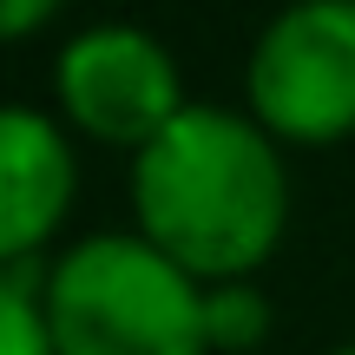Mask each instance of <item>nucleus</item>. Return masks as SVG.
I'll return each instance as SVG.
<instances>
[{
	"label": "nucleus",
	"mask_w": 355,
	"mask_h": 355,
	"mask_svg": "<svg viewBox=\"0 0 355 355\" xmlns=\"http://www.w3.org/2000/svg\"><path fill=\"white\" fill-rule=\"evenodd\" d=\"M132 230L178 270L250 283L290 230V171L250 112L191 99L145 152H132Z\"/></svg>",
	"instance_id": "f257e3e1"
},
{
	"label": "nucleus",
	"mask_w": 355,
	"mask_h": 355,
	"mask_svg": "<svg viewBox=\"0 0 355 355\" xmlns=\"http://www.w3.org/2000/svg\"><path fill=\"white\" fill-rule=\"evenodd\" d=\"M53 355H211L204 283L139 230H86L40 270Z\"/></svg>",
	"instance_id": "f03ea898"
},
{
	"label": "nucleus",
	"mask_w": 355,
	"mask_h": 355,
	"mask_svg": "<svg viewBox=\"0 0 355 355\" xmlns=\"http://www.w3.org/2000/svg\"><path fill=\"white\" fill-rule=\"evenodd\" d=\"M243 112L277 145H336L355 132V0H303L257 26Z\"/></svg>",
	"instance_id": "7ed1b4c3"
},
{
	"label": "nucleus",
	"mask_w": 355,
	"mask_h": 355,
	"mask_svg": "<svg viewBox=\"0 0 355 355\" xmlns=\"http://www.w3.org/2000/svg\"><path fill=\"white\" fill-rule=\"evenodd\" d=\"M53 105L73 132L99 145L145 152L158 132L184 112V73L152 26L92 20L60 40L53 53Z\"/></svg>",
	"instance_id": "20e7f679"
},
{
	"label": "nucleus",
	"mask_w": 355,
	"mask_h": 355,
	"mask_svg": "<svg viewBox=\"0 0 355 355\" xmlns=\"http://www.w3.org/2000/svg\"><path fill=\"white\" fill-rule=\"evenodd\" d=\"M79 198V152L60 112L0 99V270L40 257Z\"/></svg>",
	"instance_id": "39448f33"
},
{
	"label": "nucleus",
	"mask_w": 355,
	"mask_h": 355,
	"mask_svg": "<svg viewBox=\"0 0 355 355\" xmlns=\"http://www.w3.org/2000/svg\"><path fill=\"white\" fill-rule=\"evenodd\" d=\"M204 336H211V355H243L270 336V296L263 283H211L204 290Z\"/></svg>",
	"instance_id": "423d86ee"
},
{
	"label": "nucleus",
	"mask_w": 355,
	"mask_h": 355,
	"mask_svg": "<svg viewBox=\"0 0 355 355\" xmlns=\"http://www.w3.org/2000/svg\"><path fill=\"white\" fill-rule=\"evenodd\" d=\"M0 355H53L40 283L20 270H0Z\"/></svg>",
	"instance_id": "0eeeda50"
},
{
	"label": "nucleus",
	"mask_w": 355,
	"mask_h": 355,
	"mask_svg": "<svg viewBox=\"0 0 355 355\" xmlns=\"http://www.w3.org/2000/svg\"><path fill=\"white\" fill-rule=\"evenodd\" d=\"M53 13H60L53 0H0V46L40 33V26H53Z\"/></svg>",
	"instance_id": "6e6552de"
},
{
	"label": "nucleus",
	"mask_w": 355,
	"mask_h": 355,
	"mask_svg": "<svg viewBox=\"0 0 355 355\" xmlns=\"http://www.w3.org/2000/svg\"><path fill=\"white\" fill-rule=\"evenodd\" d=\"M329 355H355V343H343V349H329Z\"/></svg>",
	"instance_id": "1a4fd4ad"
}]
</instances>
